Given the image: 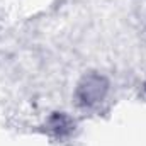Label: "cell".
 <instances>
[{"label":"cell","instance_id":"1","mask_svg":"<svg viewBox=\"0 0 146 146\" xmlns=\"http://www.w3.org/2000/svg\"><path fill=\"white\" fill-rule=\"evenodd\" d=\"M109 92V82L104 75L99 73H88L85 75L76 88H75V100L80 107H94L100 104Z\"/></svg>","mask_w":146,"mask_h":146},{"label":"cell","instance_id":"2","mask_svg":"<svg viewBox=\"0 0 146 146\" xmlns=\"http://www.w3.org/2000/svg\"><path fill=\"white\" fill-rule=\"evenodd\" d=\"M46 129L51 136L63 139L75 131V121L65 112H53L46 121Z\"/></svg>","mask_w":146,"mask_h":146},{"label":"cell","instance_id":"3","mask_svg":"<svg viewBox=\"0 0 146 146\" xmlns=\"http://www.w3.org/2000/svg\"><path fill=\"white\" fill-rule=\"evenodd\" d=\"M145 94H146V83H145Z\"/></svg>","mask_w":146,"mask_h":146}]
</instances>
